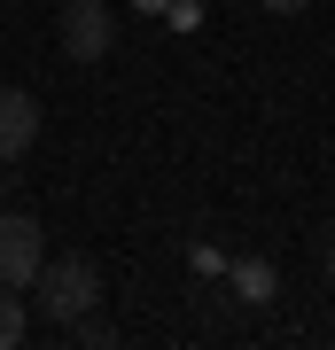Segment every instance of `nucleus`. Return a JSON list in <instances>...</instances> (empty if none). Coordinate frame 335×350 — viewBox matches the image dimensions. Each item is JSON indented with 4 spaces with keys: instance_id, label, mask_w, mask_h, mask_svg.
Segmentation results:
<instances>
[{
    "instance_id": "obj_6",
    "label": "nucleus",
    "mask_w": 335,
    "mask_h": 350,
    "mask_svg": "<svg viewBox=\"0 0 335 350\" xmlns=\"http://www.w3.org/2000/svg\"><path fill=\"white\" fill-rule=\"evenodd\" d=\"M24 327H32L24 296H16V288H0V350H16V342H24Z\"/></svg>"
},
{
    "instance_id": "obj_5",
    "label": "nucleus",
    "mask_w": 335,
    "mask_h": 350,
    "mask_svg": "<svg viewBox=\"0 0 335 350\" xmlns=\"http://www.w3.org/2000/svg\"><path fill=\"white\" fill-rule=\"evenodd\" d=\"M273 288H281V280H273L265 257H242V265H234V296H242V304H273Z\"/></svg>"
},
{
    "instance_id": "obj_4",
    "label": "nucleus",
    "mask_w": 335,
    "mask_h": 350,
    "mask_svg": "<svg viewBox=\"0 0 335 350\" xmlns=\"http://www.w3.org/2000/svg\"><path fill=\"white\" fill-rule=\"evenodd\" d=\"M39 140V101L24 86H0V163H16Z\"/></svg>"
},
{
    "instance_id": "obj_1",
    "label": "nucleus",
    "mask_w": 335,
    "mask_h": 350,
    "mask_svg": "<svg viewBox=\"0 0 335 350\" xmlns=\"http://www.w3.org/2000/svg\"><path fill=\"white\" fill-rule=\"evenodd\" d=\"M32 296H39V319L62 335L78 312H94V304H101V273H94V257L62 250V257H47V265L32 273Z\"/></svg>"
},
{
    "instance_id": "obj_9",
    "label": "nucleus",
    "mask_w": 335,
    "mask_h": 350,
    "mask_svg": "<svg viewBox=\"0 0 335 350\" xmlns=\"http://www.w3.org/2000/svg\"><path fill=\"white\" fill-rule=\"evenodd\" d=\"M133 8H140V16H164V8H172V0H133Z\"/></svg>"
},
{
    "instance_id": "obj_2",
    "label": "nucleus",
    "mask_w": 335,
    "mask_h": 350,
    "mask_svg": "<svg viewBox=\"0 0 335 350\" xmlns=\"http://www.w3.org/2000/svg\"><path fill=\"white\" fill-rule=\"evenodd\" d=\"M39 265H47V226L32 211H0V288H32Z\"/></svg>"
},
{
    "instance_id": "obj_7",
    "label": "nucleus",
    "mask_w": 335,
    "mask_h": 350,
    "mask_svg": "<svg viewBox=\"0 0 335 350\" xmlns=\"http://www.w3.org/2000/svg\"><path fill=\"white\" fill-rule=\"evenodd\" d=\"M164 16H172L179 31H195V24H203V0H172V8H164Z\"/></svg>"
},
{
    "instance_id": "obj_11",
    "label": "nucleus",
    "mask_w": 335,
    "mask_h": 350,
    "mask_svg": "<svg viewBox=\"0 0 335 350\" xmlns=\"http://www.w3.org/2000/svg\"><path fill=\"white\" fill-rule=\"evenodd\" d=\"M0 187H8V172H0Z\"/></svg>"
},
{
    "instance_id": "obj_8",
    "label": "nucleus",
    "mask_w": 335,
    "mask_h": 350,
    "mask_svg": "<svg viewBox=\"0 0 335 350\" xmlns=\"http://www.w3.org/2000/svg\"><path fill=\"white\" fill-rule=\"evenodd\" d=\"M258 8H273V16H304L312 0H258Z\"/></svg>"
},
{
    "instance_id": "obj_3",
    "label": "nucleus",
    "mask_w": 335,
    "mask_h": 350,
    "mask_svg": "<svg viewBox=\"0 0 335 350\" xmlns=\"http://www.w3.org/2000/svg\"><path fill=\"white\" fill-rule=\"evenodd\" d=\"M62 55L71 63H101V55L117 47V16L101 8V0H62Z\"/></svg>"
},
{
    "instance_id": "obj_10",
    "label": "nucleus",
    "mask_w": 335,
    "mask_h": 350,
    "mask_svg": "<svg viewBox=\"0 0 335 350\" xmlns=\"http://www.w3.org/2000/svg\"><path fill=\"white\" fill-rule=\"evenodd\" d=\"M320 273H327V288H335V241H327V257H320Z\"/></svg>"
}]
</instances>
